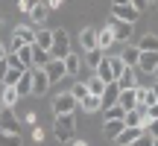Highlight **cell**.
<instances>
[{
    "mask_svg": "<svg viewBox=\"0 0 158 146\" xmlns=\"http://www.w3.org/2000/svg\"><path fill=\"white\" fill-rule=\"evenodd\" d=\"M152 76H155V79H158V64H155V70H152Z\"/></svg>",
    "mask_w": 158,
    "mask_h": 146,
    "instance_id": "681fc988",
    "label": "cell"
},
{
    "mask_svg": "<svg viewBox=\"0 0 158 146\" xmlns=\"http://www.w3.org/2000/svg\"><path fill=\"white\" fill-rule=\"evenodd\" d=\"M117 88H120V91H135V88H138V70H135V67H126V70L117 76Z\"/></svg>",
    "mask_w": 158,
    "mask_h": 146,
    "instance_id": "30bf717a",
    "label": "cell"
},
{
    "mask_svg": "<svg viewBox=\"0 0 158 146\" xmlns=\"http://www.w3.org/2000/svg\"><path fill=\"white\" fill-rule=\"evenodd\" d=\"M149 3H155V0H149Z\"/></svg>",
    "mask_w": 158,
    "mask_h": 146,
    "instance_id": "816d5d0a",
    "label": "cell"
},
{
    "mask_svg": "<svg viewBox=\"0 0 158 146\" xmlns=\"http://www.w3.org/2000/svg\"><path fill=\"white\" fill-rule=\"evenodd\" d=\"M0 108H3V105H0Z\"/></svg>",
    "mask_w": 158,
    "mask_h": 146,
    "instance_id": "f5cc1de1",
    "label": "cell"
},
{
    "mask_svg": "<svg viewBox=\"0 0 158 146\" xmlns=\"http://www.w3.org/2000/svg\"><path fill=\"white\" fill-rule=\"evenodd\" d=\"M117 96H120V88H117V82H108L106 85V91H102V108H108V105H117Z\"/></svg>",
    "mask_w": 158,
    "mask_h": 146,
    "instance_id": "2e32d148",
    "label": "cell"
},
{
    "mask_svg": "<svg viewBox=\"0 0 158 146\" xmlns=\"http://www.w3.org/2000/svg\"><path fill=\"white\" fill-rule=\"evenodd\" d=\"M0 132H12V135H21V120L12 108H0Z\"/></svg>",
    "mask_w": 158,
    "mask_h": 146,
    "instance_id": "3957f363",
    "label": "cell"
},
{
    "mask_svg": "<svg viewBox=\"0 0 158 146\" xmlns=\"http://www.w3.org/2000/svg\"><path fill=\"white\" fill-rule=\"evenodd\" d=\"M23 44H35V32H32L29 26H23V23H21V26H15V32H12V53L21 50Z\"/></svg>",
    "mask_w": 158,
    "mask_h": 146,
    "instance_id": "5b68a950",
    "label": "cell"
},
{
    "mask_svg": "<svg viewBox=\"0 0 158 146\" xmlns=\"http://www.w3.org/2000/svg\"><path fill=\"white\" fill-rule=\"evenodd\" d=\"M114 6H123V3H132V0H111Z\"/></svg>",
    "mask_w": 158,
    "mask_h": 146,
    "instance_id": "7dc6e473",
    "label": "cell"
},
{
    "mask_svg": "<svg viewBox=\"0 0 158 146\" xmlns=\"http://www.w3.org/2000/svg\"><path fill=\"white\" fill-rule=\"evenodd\" d=\"M18 99H21V94H18L15 88H0V105H6V108H15L18 105Z\"/></svg>",
    "mask_w": 158,
    "mask_h": 146,
    "instance_id": "ffe728a7",
    "label": "cell"
},
{
    "mask_svg": "<svg viewBox=\"0 0 158 146\" xmlns=\"http://www.w3.org/2000/svg\"><path fill=\"white\" fill-rule=\"evenodd\" d=\"M85 85H88V94H94V96H102V91H106V82L97 79V76H91Z\"/></svg>",
    "mask_w": 158,
    "mask_h": 146,
    "instance_id": "4dcf8cb0",
    "label": "cell"
},
{
    "mask_svg": "<svg viewBox=\"0 0 158 146\" xmlns=\"http://www.w3.org/2000/svg\"><path fill=\"white\" fill-rule=\"evenodd\" d=\"M32 70V96H44L47 88H50V79H47L44 67H29Z\"/></svg>",
    "mask_w": 158,
    "mask_h": 146,
    "instance_id": "ba28073f",
    "label": "cell"
},
{
    "mask_svg": "<svg viewBox=\"0 0 158 146\" xmlns=\"http://www.w3.org/2000/svg\"><path fill=\"white\" fill-rule=\"evenodd\" d=\"M32 140H38V143L44 140V129H35V132H32Z\"/></svg>",
    "mask_w": 158,
    "mask_h": 146,
    "instance_id": "7bdbcfd3",
    "label": "cell"
},
{
    "mask_svg": "<svg viewBox=\"0 0 158 146\" xmlns=\"http://www.w3.org/2000/svg\"><path fill=\"white\" fill-rule=\"evenodd\" d=\"M70 146H88L85 140H70Z\"/></svg>",
    "mask_w": 158,
    "mask_h": 146,
    "instance_id": "bcb514c9",
    "label": "cell"
},
{
    "mask_svg": "<svg viewBox=\"0 0 158 146\" xmlns=\"http://www.w3.org/2000/svg\"><path fill=\"white\" fill-rule=\"evenodd\" d=\"M123 129H126L123 120H106V123H102V135H106L108 140H114V137H117Z\"/></svg>",
    "mask_w": 158,
    "mask_h": 146,
    "instance_id": "d6986e66",
    "label": "cell"
},
{
    "mask_svg": "<svg viewBox=\"0 0 158 146\" xmlns=\"http://www.w3.org/2000/svg\"><path fill=\"white\" fill-rule=\"evenodd\" d=\"M155 64H158V53H141V59H138V67H135V70H141V73H152Z\"/></svg>",
    "mask_w": 158,
    "mask_h": 146,
    "instance_id": "9a60e30c",
    "label": "cell"
},
{
    "mask_svg": "<svg viewBox=\"0 0 158 146\" xmlns=\"http://www.w3.org/2000/svg\"><path fill=\"white\" fill-rule=\"evenodd\" d=\"M123 70H126V64L120 62V56H117V59H111V73H114V82H117V76H120Z\"/></svg>",
    "mask_w": 158,
    "mask_h": 146,
    "instance_id": "d590c367",
    "label": "cell"
},
{
    "mask_svg": "<svg viewBox=\"0 0 158 146\" xmlns=\"http://www.w3.org/2000/svg\"><path fill=\"white\" fill-rule=\"evenodd\" d=\"M102 59H106V53H102V50H88V53H85V59H82V64H88L91 70H97V64H100Z\"/></svg>",
    "mask_w": 158,
    "mask_h": 146,
    "instance_id": "f1b7e54d",
    "label": "cell"
},
{
    "mask_svg": "<svg viewBox=\"0 0 158 146\" xmlns=\"http://www.w3.org/2000/svg\"><path fill=\"white\" fill-rule=\"evenodd\" d=\"M53 132H56L59 143H70L76 132V117L73 114H56V123H53Z\"/></svg>",
    "mask_w": 158,
    "mask_h": 146,
    "instance_id": "6da1fadb",
    "label": "cell"
},
{
    "mask_svg": "<svg viewBox=\"0 0 158 146\" xmlns=\"http://www.w3.org/2000/svg\"><path fill=\"white\" fill-rule=\"evenodd\" d=\"M143 132H147L149 137H158V117H155V120H147V126H143Z\"/></svg>",
    "mask_w": 158,
    "mask_h": 146,
    "instance_id": "8d00e7d4",
    "label": "cell"
},
{
    "mask_svg": "<svg viewBox=\"0 0 158 146\" xmlns=\"http://www.w3.org/2000/svg\"><path fill=\"white\" fill-rule=\"evenodd\" d=\"M147 114H149V120H155V117H158V102H152V105L147 108Z\"/></svg>",
    "mask_w": 158,
    "mask_h": 146,
    "instance_id": "60d3db41",
    "label": "cell"
},
{
    "mask_svg": "<svg viewBox=\"0 0 158 146\" xmlns=\"http://www.w3.org/2000/svg\"><path fill=\"white\" fill-rule=\"evenodd\" d=\"M70 53L68 44V29H53V47H50V59H64Z\"/></svg>",
    "mask_w": 158,
    "mask_h": 146,
    "instance_id": "7a4b0ae2",
    "label": "cell"
},
{
    "mask_svg": "<svg viewBox=\"0 0 158 146\" xmlns=\"http://www.w3.org/2000/svg\"><path fill=\"white\" fill-rule=\"evenodd\" d=\"M138 59H141V50H138L135 44H126L123 53H120V62H123L126 67H138Z\"/></svg>",
    "mask_w": 158,
    "mask_h": 146,
    "instance_id": "4fadbf2b",
    "label": "cell"
},
{
    "mask_svg": "<svg viewBox=\"0 0 158 146\" xmlns=\"http://www.w3.org/2000/svg\"><path fill=\"white\" fill-rule=\"evenodd\" d=\"M132 146H152V137H149L147 132H141V137H138V140L132 143Z\"/></svg>",
    "mask_w": 158,
    "mask_h": 146,
    "instance_id": "74e56055",
    "label": "cell"
},
{
    "mask_svg": "<svg viewBox=\"0 0 158 146\" xmlns=\"http://www.w3.org/2000/svg\"><path fill=\"white\" fill-rule=\"evenodd\" d=\"M117 105L123 108V111H132V108H138V94H135V91H120Z\"/></svg>",
    "mask_w": 158,
    "mask_h": 146,
    "instance_id": "44dd1931",
    "label": "cell"
},
{
    "mask_svg": "<svg viewBox=\"0 0 158 146\" xmlns=\"http://www.w3.org/2000/svg\"><path fill=\"white\" fill-rule=\"evenodd\" d=\"M152 146H158V137H152Z\"/></svg>",
    "mask_w": 158,
    "mask_h": 146,
    "instance_id": "f907efd6",
    "label": "cell"
},
{
    "mask_svg": "<svg viewBox=\"0 0 158 146\" xmlns=\"http://www.w3.org/2000/svg\"><path fill=\"white\" fill-rule=\"evenodd\" d=\"M44 73H47V79H50V85L53 82H62L68 73H64V64H62V59H50L47 62V67H44Z\"/></svg>",
    "mask_w": 158,
    "mask_h": 146,
    "instance_id": "9c48e42d",
    "label": "cell"
},
{
    "mask_svg": "<svg viewBox=\"0 0 158 146\" xmlns=\"http://www.w3.org/2000/svg\"><path fill=\"white\" fill-rule=\"evenodd\" d=\"M15 56H18V62L23 64V70L32 67V44H23L21 50H15Z\"/></svg>",
    "mask_w": 158,
    "mask_h": 146,
    "instance_id": "4316f807",
    "label": "cell"
},
{
    "mask_svg": "<svg viewBox=\"0 0 158 146\" xmlns=\"http://www.w3.org/2000/svg\"><path fill=\"white\" fill-rule=\"evenodd\" d=\"M79 108H82L85 114L102 111V99H100V96H94V94H88V96H82V99H79Z\"/></svg>",
    "mask_w": 158,
    "mask_h": 146,
    "instance_id": "e0dca14e",
    "label": "cell"
},
{
    "mask_svg": "<svg viewBox=\"0 0 158 146\" xmlns=\"http://www.w3.org/2000/svg\"><path fill=\"white\" fill-rule=\"evenodd\" d=\"M47 62H50V53L38 50V47L32 44V67H47Z\"/></svg>",
    "mask_w": 158,
    "mask_h": 146,
    "instance_id": "f546056e",
    "label": "cell"
},
{
    "mask_svg": "<svg viewBox=\"0 0 158 146\" xmlns=\"http://www.w3.org/2000/svg\"><path fill=\"white\" fill-rule=\"evenodd\" d=\"M35 3H38V0H18V9H21V12H29Z\"/></svg>",
    "mask_w": 158,
    "mask_h": 146,
    "instance_id": "f35d334b",
    "label": "cell"
},
{
    "mask_svg": "<svg viewBox=\"0 0 158 146\" xmlns=\"http://www.w3.org/2000/svg\"><path fill=\"white\" fill-rule=\"evenodd\" d=\"M114 44H117V41H114V32H111L108 26L97 29V50H102V53H106V50H111Z\"/></svg>",
    "mask_w": 158,
    "mask_h": 146,
    "instance_id": "7c38bea8",
    "label": "cell"
},
{
    "mask_svg": "<svg viewBox=\"0 0 158 146\" xmlns=\"http://www.w3.org/2000/svg\"><path fill=\"white\" fill-rule=\"evenodd\" d=\"M70 96H73L76 102L82 99V96H88V85H85V82H73V85H70Z\"/></svg>",
    "mask_w": 158,
    "mask_h": 146,
    "instance_id": "836d02e7",
    "label": "cell"
},
{
    "mask_svg": "<svg viewBox=\"0 0 158 146\" xmlns=\"http://www.w3.org/2000/svg\"><path fill=\"white\" fill-rule=\"evenodd\" d=\"M141 132H143V129H129V126H126V129L120 132V135L114 137L111 143H114V146H132V143L138 140V137H141Z\"/></svg>",
    "mask_w": 158,
    "mask_h": 146,
    "instance_id": "8fae6325",
    "label": "cell"
},
{
    "mask_svg": "<svg viewBox=\"0 0 158 146\" xmlns=\"http://www.w3.org/2000/svg\"><path fill=\"white\" fill-rule=\"evenodd\" d=\"M21 73H23V70H15V67H9L0 85H6V88H15V85H18V79H21Z\"/></svg>",
    "mask_w": 158,
    "mask_h": 146,
    "instance_id": "d6a6232c",
    "label": "cell"
},
{
    "mask_svg": "<svg viewBox=\"0 0 158 146\" xmlns=\"http://www.w3.org/2000/svg\"><path fill=\"white\" fill-rule=\"evenodd\" d=\"M135 94H138V105H141V108H149L152 102H158L155 94H152V88H143V85H138Z\"/></svg>",
    "mask_w": 158,
    "mask_h": 146,
    "instance_id": "603a6c76",
    "label": "cell"
},
{
    "mask_svg": "<svg viewBox=\"0 0 158 146\" xmlns=\"http://www.w3.org/2000/svg\"><path fill=\"white\" fill-rule=\"evenodd\" d=\"M27 15H29V21H35V23H41V21H44L47 15H50V9H47V3H41V0H38V3H35L32 9L27 12Z\"/></svg>",
    "mask_w": 158,
    "mask_h": 146,
    "instance_id": "83f0119b",
    "label": "cell"
},
{
    "mask_svg": "<svg viewBox=\"0 0 158 146\" xmlns=\"http://www.w3.org/2000/svg\"><path fill=\"white\" fill-rule=\"evenodd\" d=\"M108 29L114 32V41H123V44H129V41H132V32H135V23H126V21H114V18H111Z\"/></svg>",
    "mask_w": 158,
    "mask_h": 146,
    "instance_id": "277c9868",
    "label": "cell"
},
{
    "mask_svg": "<svg viewBox=\"0 0 158 146\" xmlns=\"http://www.w3.org/2000/svg\"><path fill=\"white\" fill-rule=\"evenodd\" d=\"M132 6H135L138 12H143V9H147V6H149V0H132Z\"/></svg>",
    "mask_w": 158,
    "mask_h": 146,
    "instance_id": "ab89813d",
    "label": "cell"
},
{
    "mask_svg": "<svg viewBox=\"0 0 158 146\" xmlns=\"http://www.w3.org/2000/svg\"><path fill=\"white\" fill-rule=\"evenodd\" d=\"M94 76L97 79H102V82H114V73H111V59H102L100 64H97V70H94Z\"/></svg>",
    "mask_w": 158,
    "mask_h": 146,
    "instance_id": "7402d4cb",
    "label": "cell"
},
{
    "mask_svg": "<svg viewBox=\"0 0 158 146\" xmlns=\"http://www.w3.org/2000/svg\"><path fill=\"white\" fill-rule=\"evenodd\" d=\"M135 47H138V50H141V53H158V35L147 32V35H143V38L138 41Z\"/></svg>",
    "mask_w": 158,
    "mask_h": 146,
    "instance_id": "cb8c5ba5",
    "label": "cell"
},
{
    "mask_svg": "<svg viewBox=\"0 0 158 146\" xmlns=\"http://www.w3.org/2000/svg\"><path fill=\"white\" fill-rule=\"evenodd\" d=\"M79 44H82V50H97V29L94 26H85L82 32H79Z\"/></svg>",
    "mask_w": 158,
    "mask_h": 146,
    "instance_id": "5bb4252c",
    "label": "cell"
},
{
    "mask_svg": "<svg viewBox=\"0 0 158 146\" xmlns=\"http://www.w3.org/2000/svg\"><path fill=\"white\" fill-rule=\"evenodd\" d=\"M35 47L50 53V47H53V29H38V32H35Z\"/></svg>",
    "mask_w": 158,
    "mask_h": 146,
    "instance_id": "484cf974",
    "label": "cell"
},
{
    "mask_svg": "<svg viewBox=\"0 0 158 146\" xmlns=\"http://www.w3.org/2000/svg\"><path fill=\"white\" fill-rule=\"evenodd\" d=\"M102 111H106V120H123V108L120 105H108V108H102Z\"/></svg>",
    "mask_w": 158,
    "mask_h": 146,
    "instance_id": "e575fe53",
    "label": "cell"
},
{
    "mask_svg": "<svg viewBox=\"0 0 158 146\" xmlns=\"http://www.w3.org/2000/svg\"><path fill=\"white\" fill-rule=\"evenodd\" d=\"M111 18L114 21H126V23H135L138 18H141V12L135 9L132 3H123V6H114L111 3Z\"/></svg>",
    "mask_w": 158,
    "mask_h": 146,
    "instance_id": "8992f818",
    "label": "cell"
},
{
    "mask_svg": "<svg viewBox=\"0 0 158 146\" xmlns=\"http://www.w3.org/2000/svg\"><path fill=\"white\" fill-rule=\"evenodd\" d=\"M6 56H9V50H6V44H0V62H6Z\"/></svg>",
    "mask_w": 158,
    "mask_h": 146,
    "instance_id": "f6af8a7d",
    "label": "cell"
},
{
    "mask_svg": "<svg viewBox=\"0 0 158 146\" xmlns=\"http://www.w3.org/2000/svg\"><path fill=\"white\" fill-rule=\"evenodd\" d=\"M62 64H64V73H68V76H76V73L82 70V59H79L76 53H68V56L62 59Z\"/></svg>",
    "mask_w": 158,
    "mask_h": 146,
    "instance_id": "ac0fdd59",
    "label": "cell"
},
{
    "mask_svg": "<svg viewBox=\"0 0 158 146\" xmlns=\"http://www.w3.org/2000/svg\"><path fill=\"white\" fill-rule=\"evenodd\" d=\"M76 108H79V102L70 96V91H64V94H59L56 99H53V111L56 114H73Z\"/></svg>",
    "mask_w": 158,
    "mask_h": 146,
    "instance_id": "52a82bcc",
    "label": "cell"
},
{
    "mask_svg": "<svg viewBox=\"0 0 158 146\" xmlns=\"http://www.w3.org/2000/svg\"><path fill=\"white\" fill-rule=\"evenodd\" d=\"M15 91H18V94H21V96L32 94V70H23V73H21V79H18Z\"/></svg>",
    "mask_w": 158,
    "mask_h": 146,
    "instance_id": "d4e9b609",
    "label": "cell"
},
{
    "mask_svg": "<svg viewBox=\"0 0 158 146\" xmlns=\"http://www.w3.org/2000/svg\"><path fill=\"white\" fill-rule=\"evenodd\" d=\"M0 146H23L21 135H12V132H0Z\"/></svg>",
    "mask_w": 158,
    "mask_h": 146,
    "instance_id": "1f68e13d",
    "label": "cell"
},
{
    "mask_svg": "<svg viewBox=\"0 0 158 146\" xmlns=\"http://www.w3.org/2000/svg\"><path fill=\"white\" fill-rule=\"evenodd\" d=\"M6 70H9V64H6V62H0V82H3V76H6Z\"/></svg>",
    "mask_w": 158,
    "mask_h": 146,
    "instance_id": "ee69618b",
    "label": "cell"
},
{
    "mask_svg": "<svg viewBox=\"0 0 158 146\" xmlns=\"http://www.w3.org/2000/svg\"><path fill=\"white\" fill-rule=\"evenodd\" d=\"M152 94H155V99H158V82H155V85H152Z\"/></svg>",
    "mask_w": 158,
    "mask_h": 146,
    "instance_id": "c3c4849f",
    "label": "cell"
},
{
    "mask_svg": "<svg viewBox=\"0 0 158 146\" xmlns=\"http://www.w3.org/2000/svg\"><path fill=\"white\" fill-rule=\"evenodd\" d=\"M62 3H64V0H47V9L53 12V9H59V6H62Z\"/></svg>",
    "mask_w": 158,
    "mask_h": 146,
    "instance_id": "b9f144b4",
    "label": "cell"
}]
</instances>
